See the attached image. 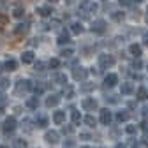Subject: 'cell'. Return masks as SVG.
Here are the masks:
<instances>
[{
	"label": "cell",
	"mask_w": 148,
	"mask_h": 148,
	"mask_svg": "<svg viewBox=\"0 0 148 148\" xmlns=\"http://www.w3.org/2000/svg\"><path fill=\"white\" fill-rule=\"evenodd\" d=\"M35 71H39V72L46 71V64H44V62H37V64H35Z\"/></svg>",
	"instance_id": "41"
},
{
	"label": "cell",
	"mask_w": 148,
	"mask_h": 148,
	"mask_svg": "<svg viewBox=\"0 0 148 148\" xmlns=\"http://www.w3.org/2000/svg\"><path fill=\"white\" fill-rule=\"evenodd\" d=\"M143 115H145V118H148V108H145V109H143Z\"/></svg>",
	"instance_id": "48"
},
{
	"label": "cell",
	"mask_w": 148,
	"mask_h": 148,
	"mask_svg": "<svg viewBox=\"0 0 148 148\" xmlns=\"http://www.w3.org/2000/svg\"><path fill=\"white\" fill-rule=\"evenodd\" d=\"M0 148H9V146H5V145H2V146H0Z\"/></svg>",
	"instance_id": "52"
},
{
	"label": "cell",
	"mask_w": 148,
	"mask_h": 148,
	"mask_svg": "<svg viewBox=\"0 0 148 148\" xmlns=\"http://www.w3.org/2000/svg\"><path fill=\"white\" fill-rule=\"evenodd\" d=\"M125 18V14L122 12V11H115V12H111V20L113 21H122Z\"/></svg>",
	"instance_id": "30"
},
{
	"label": "cell",
	"mask_w": 148,
	"mask_h": 148,
	"mask_svg": "<svg viewBox=\"0 0 148 148\" xmlns=\"http://www.w3.org/2000/svg\"><path fill=\"white\" fill-rule=\"evenodd\" d=\"M62 132H64V134H72V132H74V127H71V125H67V127H65V125H64Z\"/></svg>",
	"instance_id": "43"
},
{
	"label": "cell",
	"mask_w": 148,
	"mask_h": 148,
	"mask_svg": "<svg viewBox=\"0 0 148 148\" xmlns=\"http://www.w3.org/2000/svg\"><path fill=\"white\" fill-rule=\"evenodd\" d=\"M106 28H108V25H106L104 20H95L94 23H92V27H90V30L94 32V34H104Z\"/></svg>",
	"instance_id": "4"
},
{
	"label": "cell",
	"mask_w": 148,
	"mask_h": 148,
	"mask_svg": "<svg viewBox=\"0 0 148 148\" xmlns=\"http://www.w3.org/2000/svg\"><path fill=\"white\" fill-rule=\"evenodd\" d=\"M58 102H60V95H58V94H51V95L46 99V106H48V108L58 106Z\"/></svg>",
	"instance_id": "14"
},
{
	"label": "cell",
	"mask_w": 148,
	"mask_h": 148,
	"mask_svg": "<svg viewBox=\"0 0 148 148\" xmlns=\"http://www.w3.org/2000/svg\"><path fill=\"white\" fill-rule=\"evenodd\" d=\"M37 106H39V99H37V97H30V99H27V108H30V109H37Z\"/></svg>",
	"instance_id": "26"
},
{
	"label": "cell",
	"mask_w": 148,
	"mask_h": 148,
	"mask_svg": "<svg viewBox=\"0 0 148 148\" xmlns=\"http://www.w3.org/2000/svg\"><path fill=\"white\" fill-rule=\"evenodd\" d=\"M27 32H28V25H25V23L16 25V28H14V34L16 35H21V34H27Z\"/></svg>",
	"instance_id": "21"
},
{
	"label": "cell",
	"mask_w": 148,
	"mask_h": 148,
	"mask_svg": "<svg viewBox=\"0 0 148 148\" xmlns=\"http://www.w3.org/2000/svg\"><path fill=\"white\" fill-rule=\"evenodd\" d=\"M44 88H46V86H44L41 81H37V85H34V88H32V90L35 92V94H42V92H44Z\"/></svg>",
	"instance_id": "34"
},
{
	"label": "cell",
	"mask_w": 148,
	"mask_h": 148,
	"mask_svg": "<svg viewBox=\"0 0 148 148\" xmlns=\"http://www.w3.org/2000/svg\"><path fill=\"white\" fill-rule=\"evenodd\" d=\"M120 92H122L123 95H131V94H134V85H132V83H129V81H125V83H122Z\"/></svg>",
	"instance_id": "12"
},
{
	"label": "cell",
	"mask_w": 148,
	"mask_h": 148,
	"mask_svg": "<svg viewBox=\"0 0 148 148\" xmlns=\"http://www.w3.org/2000/svg\"><path fill=\"white\" fill-rule=\"evenodd\" d=\"M136 131H138V125H127L125 127V132L127 134H134Z\"/></svg>",
	"instance_id": "40"
},
{
	"label": "cell",
	"mask_w": 148,
	"mask_h": 148,
	"mask_svg": "<svg viewBox=\"0 0 148 148\" xmlns=\"http://www.w3.org/2000/svg\"><path fill=\"white\" fill-rule=\"evenodd\" d=\"M12 148H28L25 139H14L12 141Z\"/></svg>",
	"instance_id": "31"
},
{
	"label": "cell",
	"mask_w": 148,
	"mask_h": 148,
	"mask_svg": "<svg viewBox=\"0 0 148 148\" xmlns=\"http://www.w3.org/2000/svg\"><path fill=\"white\" fill-rule=\"evenodd\" d=\"M12 16L16 18V20H21V18L25 16V9H23V7H20V5L14 7V9H12Z\"/></svg>",
	"instance_id": "22"
},
{
	"label": "cell",
	"mask_w": 148,
	"mask_h": 148,
	"mask_svg": "<svg viewBox=\"0 0 148 148\" xmlns=\"http://www.w3.org/2000/svg\"><path fill=\"white\" fill-rule=\"evenodd\" d=\"M62 57H72V55H74V49L72 48H65V49H62Z\"/></svg>",
	"instance_id": "39"
},
{
	"label": "cell",
	"mask_w": 148,
	"mask_h": 148,
	"mask_svg": "<svg viewBox=\"0 0 148 148\" xmlns=\"http://www.w3.org/2000/svg\"><path fill=\"white\" fill-rule=\"evenodd\" d=\"M118 2H120L122 5H132V4H134V0H118Z\"/></svg>",
	"instance_id": "44"
},
{
	"label": "cell",
	"mask_w": 148,
	"mask_h": 148,
	"mask_svg": "<svg viewBox=\"0 0 148 148\" xmlns=\"http://www.w3.org/2000/svg\"><path fill=\"white\" fill-rule=\"evenodd\" d=\"M99 120H101V123L102 125H109L111 123V120H113V115H111V111L106 108V109H101V116H99Z\"/></svg>",
	"instance_id": "8"
},
{
	"label": "cell",
	"mask_w": 148,
	"mask_h": 148,
	"mask_svg": "<svg viewBox=\"0 0 148 148\" xmlns=\"http://www.w3.org/2000/svg\"><path fill=\"white\" fill-rule=\"evenodd\" d=\"M115 148H125V145H122V143H118V145H116Z\"/></svg>",
	"instance_id": "49"
},
{
	"label": "cell",
	"mask_w": 148,
	"mask_h": 148,
	"mask_svg": "<svg viewBox=\"0 0 148 148\" xmlns=\"http://www.w3.org/2000/svg\"><path fill=\"white\" fill-rule=\"evenodd\" d=\"M21 129H23L25 132H32V131H34V127H32V120L25 118V120L21 122Z\"/></svg>",
	"instance_id": "25"
},
{
	"label": "cell",
	"mask_w": 148,
	"mask_h": 148,
	"mask_svg": "<svg viewBox=\"0 0 148 148\" xmlns=\"http://www.w3.org/2000/svg\"><path fill=\"white\" fill-rule=\"evenodd\" d=\"M4 71V64H0V72H2Z\"/></svg>",
	"instance_id": "50"
},
{
	"label": "cell",
	"mask_w": 148,
	"mask_h": 148,
	"mask_svg": "<svg viewBox=\"0 0 148 148\" xmlns=\"http://www.w3.org/2000/svg\"><path fill=\"white\" fill-rule=\"evenodd\" d=\"M35 125L39 127V129H44V127L48 125V118H46L44 115H39V116L35 118Z\"/></svg>",
	"instance_id": "20"
},
{
	"label": "cell",
	"mask_w": 148,
	"mask_h": 148,
	"mask_svg": "<svg viewBox=\"0 0 148 148\" xmlns=\"http://www.w3.org/2000/svg\"><path fill=\"white\" fill-rule=\"evenodd\" d=\"M132 148H148V143L143 141V139H136V141L132 143Z\"/></svg>",
	"instance_id": "33"
},
{
	"label": "cell",
	"mask_w": 148,
	"mask_h": 148,
	"mask_svg": "<svg viewBox=\"0 0 148 148\" xmlns=\"http://www.w3.org/2000/svg\"><path fill=\"white\" fill-rule=\"evenodd\" d=\"M64 148H76V141L74 139H65L64 141Z\"/></svg>",
	"instance_id": "38"
},
{
	"label": "cell",
	"mask_w": 148,
	"mask_h": 148,
	"mask_svg": "<svg viewBox=\"0 0 148 148\" xmlns=\"http://www.w3.org/2000/svg\"><path fill=\"white\" fill-rule=\"evenodd\" d=\"M146 67H148V64H146Z\"/></svg>",
	"instance_id": "54"
},
{
	"label": "cell",
	"mask_w": 148,
	"mask_h": 148,
	"mask_svg": "<svg viewBox=\"0 0 148 148\" xmlns=\"http://www.w3.org/2000/svg\"><path fill=\"white\" fill-rule=\"evenodd\" d=\"M44 139H46L49 145H57V143L60 141V134H58L57 131H48V132L44 134Z\"/></svg>",
	"instance_id": "9"
},
{
	"label": "cell",
	"mask_w": 148,
	"mask_h": 148,
	"mask_svg": "<svg viewBox=\"0 0 148 148\" xmlns=\"http://www.w3.org/2000/svg\"><path fill=\"white\" fill-rule=\"evenodd\" d=\"M81 148H90V146H81Z\"/></svg>",
	"instance_id": "53"
},
{
	"label": "cell",
	"mask_w": 148,
	"mask_h": 148,
	"mask_svg": "<svg viewBox=\"0 0 148 148\" xmlns=\"http://www.w3.org/2000/svg\"><path fill=\"white\" fill-rule=\"evenodd\" d=\"M81 108L85 111H97L99 109V102L95 99H83L81 101Z\"/></svg>",
	"instance_id": "3"
},
{
	"label": "cell",
	"mask_w": 148,
	"mask_h": 148,
	"mask_svg": "<svg viewBox=\"0 0 148 148\" xmlns=\"http://www.w3.org/2000/svg\"><path fill=\"white\" fill-rule=\"evenodd\" d=\"M53 122L57 125L65 123V111H55V113H53Z\"/></svg>",
	"instance_id": "13"
},
{
	"label": "cell",
	"mask_w": 148,
	"mask_h": 148,
	"mask_svg": "<svg viewBox=\"0 0 148 148\" xmlns=\"http://www.w3.org/2000/svg\"><path fill=\"white\" fill-rule=\"evenodd\" d=\"M64 95H65L67 99H72V97H74V88H72L71 85H65V88H64Z\"/></svg>",
	"instance_id": "32"
},
{
	"label": "cell",
	"mask_w": 148,
	"mask_h": 148,
	"mask_svg": "<svg viewBox=\"0 0 148 148\" xmlns=\"http://www.w3.org/2000/svg\"><path fill=\"white\" fill-rule=\"evenodd\" d=\"M136 97H138V101H146V99H148V90H146L145 86L138 88V92H136Z\"/></svg>",
	"instance_id": "18"
},
{
	"label": "cell",
	"mask_w": 148,
	"mask_h": 148,
	"mask_svg": "<svg viewBox=\"0 0 148 148\" xmlns=\"http://www.w3.org/2000/svg\"><path fill=\"white\" fill-rule=\"evenodd\" d=\"M99 65H101V69L113 67V65H115V58H113V55H108V53L99 55Z\"/></svg>",
	"instance_id": "1"
},
{
	"label": "cell",
	"mask_w": 148,
	"mask_h": 148,
	"mask_svg": "<svg viewBox=\"0 0 148 148\" xmlns=\"http://www.w3.org/2000/svg\"><path fill=\"white\" fill-rule=\"evenodd\" d=\"M79 138H81V139H92V138H90V134H86V132H81V134H79Z\"/></svg>",
	"instance_id": "45"
},
{
	"label": "cell",
	"mask_w": 148,
	"mask_h": 148,
	"mask_svg": "<svg viewBox=\"0 0 148 148\" xmlns=\"http://www.w3.org/2000/svg\"><path fill=\"white\" fill-rule=\"evenodd\" d=\"M48 2H58V0H48Z\"/></svg>",
	"instance_id": "51"
},
{
	"label": "cell",
	"mask_w": 148,
	"mask_h": 148,
	"mask_svg": "<svg viewBox=\"0 0 148 148\" xmlns=\"http://www.w3.org/2000/svg\"><path fill=\"white\" fill-rule=\"evenodd\" d=\"M39 16H42V18H46V16H49L51 12H53V9L51 7H37V11H35Z\"/></svg>",
	"instance_id": "23"
},
{
	"label": "cell",
	"mask_w": 148,
	"mask_h": 148,
	"mask_svg": "<svg viewBox=\"0 0 148 148\" xmlns=\"http://www.w3.org/2000/svg\"><path fill=\"white\" fill-rule=\"evenodd\" d=\"M143 39H145V44L148 46V32H145V34H143Z\"/></svg>",
	"instance_id": "47"
},
{
	"label": "cell",
	"mask_w": 148,
	"mask_h": 148,
	"mask_svg": "<svg viewBox=\"0 0 148 148\" xmlns=\"http://www.w3.org/2000/svg\"><path fill=\"white\" fill-rule=\"evenodd\" d=\"M94 88H95V85H94V83H83L79 90H81V92H92Z\"/></svg>",
	"instance_id": "35"
},
{
	"label": "cell",
	"mask_w": 148,
	"mask_h": 148,
	"mask_svg": "<svg viewBox=\"0 0 148 148\" xmlns=\"http://www.w3.org/2000/svg\"><path fill=\"white\" fill-rule=\"evenodd\" d=\"M132 67H134V69H136V71H138V69H139V67H141V62H139V60H136V62H134V64H132Z\"/></svg>",
	"instance_id": "46"
},
{
	"label": "cell",
	"mask_w": 148,
	"mask_h": 148,
	"mask_svg": "<svg viewBox=\"0 0 148 148\" xmlns=\"http://www.w3.org/2000/svg\"><path fill=\"white\" fill-rule=\"evenodd\" d=\"M116 83H118V76H116V74H113V72L108 74V76L104 78V86H108V88H113Z\"/></svg>",
	"instance_id": "11"
},
{
	"label": "cell",
	"mask_w": 148,
	"mask_h": 148,
	"mask_svg": "<svg viewBox=\"0 0 148 148\" xmlns=\"http://www.w3.org/2000/svg\"><path fill=\"white\" fill-rule=\"evenodd\" d=\"M129 116H131V115H129V111L127 109H122V111H118V113H116V122H127L129 120Z\"/></svg>",
	"instance_id": "19"
},
{
	"label": "cell",
	"mask_w": 148,
	"mask_h": 148,
	"mask_svg": "<svg viewBox=\"0 0 148 148\" xmlns=\"http://www.w3.org/2000/svg\"><path fill=\"white\" fill-rule=\"evenodd\" d=\"M34 88V83L30 79H20L16 83V92H30Z\"/></svg>",
	"instance_id": "6"
},
{
	"label": "cell",
	"mask_w": 148,
	"mask_h": 148,
	"mask_svg": "<svg viewBox=\"0 0 148 148\" xmlns=\"http://www.w3.org/2000/svg\"><path fill=\"white\" fill-rule=\"evenodd\" d=\"M129 53H131L132 55V57H136V58H139L141 57V46L139 44H131V46H129Z\"/></svg>",
	"instance_id": "15"
},
{
	"label": "cell",
	"mask_w": 148,
	"mask_h": 148,
	"mask_svg": "<svg viewBox=\"0 0 148 148\" xmlns=\"http://www.w3.org/2000/svg\"><path fill=\"white\" fill-rule=\"evenodd\" d=\"M4 69L9 71V72H11V71H16V69H18V62H16L14 58H7L5 64H4Z\"/></svg>",
	"instance_id": "16"
},
{
	"label": "cell",
	"mask_w": 148,
	"mask_h": 148,
	"mask_svg": "<svg viewBox=\"0 0 148 148\" xmlns=\"http://www.w3.org/2000/svg\"><path fill=\"white\" fill-rule=\"evenodd\" d=\"M86 76H88V69H85V67H76L72 71V78L76 81H85Z\"/></svg>",
	"instance_id": "5"
},
{
	"label": "cell",
	"mask_w": 148,
	"mask_h": 148,
	"mask_svg": "<svg viewBox=\"0 0 148 148\" xmlns=\"http://www.w3.org/2000/svg\"><path fill=\"white\" fill-rule=\"evenodd\" d=\"M21 62L23 64H32L34 62V53L32 51H23L21 53Z\"/></svg>",
	"instance_id": "17"
},
{
	"label": "cell",
	"mask_w": 148,
	"mask_h": 148,
	"mask_svg": "<svg viewBox=\"0 0 148 148\" xmlns=\"http://www.w3.org/2000/svg\"><path fill=\"white\" fill-rule=\"evenodd\" d=\"M48 67H49V69H58V67H60V60H58V58H51L49 64H48Z\"/></svg>",
	"instance_id": "37"
},
{
	"label": "cell",
	"mask_w": 148,
	"mask_h": 148,
	"mask_svg": "<svg viewBox=\"0 0 148 148\" xmlns=\"http://www.w3.org/2000/svg\"><path fill=\"white\" fill-rule=\"evenodd\" d=\"M139 127H141V131L145 132V138H143V141H146V143H148V122H143Z\"/></svg>",
	"instance_id": "36"
},
{
	"label": "cell",
	"mask_w": 148,
	"mask_h": 148,
	"mask_svg": "<svg viewBox=\"0 0 148 148\" xmlns=\"http://www.w3.org/2000/svg\"><path fill=\"white\" fill-rule=\"evenodd\" d=\"M51 81L55 85H67V76L62 72H55V74H51Z\"/></svg>",
	"instance_id": "10"
},
{
	"label": "cell",
	"mask_w": 148,
	"mask_h": 148,
	"mask_svg": "<svg viewBox=\"0 0 148 148\" xmlns=\"http://www.w3.org/2000/svg\"><path fill=\"white\" fill-rule=\"evenodd\" d=\"M9 85H11V81H9L7 78H4L2 81H0V88H2V90H5V88H9Z\"/></svg>",
	"instance_id": "42"
},
{
	"label": "cell",
	"mask_w": 148,
	"mask_h": 148,
	"mask_svg": "<svg viewBox=\"0 0 148 148\" xmlns=\"http://www.w3.org/2000/svg\"><path fill=\"white\" fill-rule=\"evenodd\" d=\"M71 118H72V123H79L81 122V113L78 109H71Z\"/></svg>",
	"instance_id": "24"
},
{
	"label": "cell",
	"mask_w": 148,
	"mask_h": 148,
	"mask_svg": "<svg viewBox=\"0 0 148 148\" xmlns=\"http://www.w3.org/2000/svg\"><path fill=\"white\" fill-rule=\"evenodd\" d=\"M83 122H85L88 127H95V125H97V120H95L94 116H92V115H86V116L83 118Z\"/></svg>",
	"instance_id": "29"
},
{
	"label": "cell",
	"mask_w": 148,
	"mask_h": 148,
	"mask_svg": "<svg viewBox=\"0 0 148 148\" xmlns=\"http://www.w3.org/2000/svg\"><path fill=\"white\" fill-rule=\"evenodd\" d=\"M2 127H4V132H5V134H11L14 129H16V118H14V116H7Z\"/></svg>",
	"instance_id": "7"
},
{
	"label": "cell",
	"mask_w": 148,
	"mask_h": 148,
	"mask_svg": "<svg viewBox=\"0 0 148 148\" xmlns=\"http://www.w3.org/2000/svg\"><path fill=\"white\" fill-rule=\"evenodd\" d=\"M97 9H99V5L95 2H92V0H83L81 5H79V11L83 14H86V12H95Z\"/></svg>",
	"instance_id": "2"
},
{
	"label": "cell",
	"mask_w": 148,
	"mask_h": 148,
	"mask_svg": "<svg viewBox=\"0 0 148 148\" xmlns=\"http://www.w3.org/2000/svg\"><path fill=\"white\" fill-rule=\"evenodd\" d=\"M67 42H71V37H69L67 32H62L58 35V44H67Z\"/></svg>",
	"instance_id": "28"
},
{
	"label": "cell",
	"mask_w": 148,
	"mask_h": 148,
	"mask_svg": "<svg viewBox=\"0 0 148 148\" xmlns=\"http://www.w3.org/2000/svg\"><path fill=\"white\" fill-rule=\"evenodd\" d=\"M71 32H72V34H81V32H83V25L78 23V21H74V23L71 25Z\"/></svg>",
	"instance_id": "27"
}]
</instances>
